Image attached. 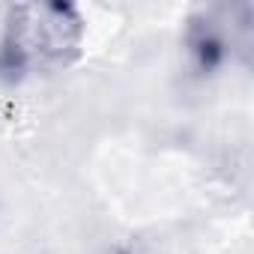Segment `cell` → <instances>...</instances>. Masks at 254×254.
I'll return each instance as SVG.
<instances>
[{
	"label": "cell",
	"mask_w": 254,
	"mask_h": 254,
	"mask_svg": "<svg viewBox=\"0 0 254 254\" xmlns=\"http://www.w3.org/2000/svg\"><path fill=\"white\" fill-rule=\"evenodd\" d=\"M84 15L72 3H15L0 33V81L21 84L36 72L66 69L84 48Z\"/></svg>",
	"instance_id": "6da1fadb"
},
{
	"label": "cell",
	"mask_w": 254,
	"mask_h": 254,
	"mask_svg": "<svg viewBox=\"0 0 254 254\" xmlns=\"http://www.w3.org/2000/svg\"><path fill=\"white\" fill-rule=\"evenodd\" d=\"M183 54L194 78L218 75L236 57V39L227 9H197L183 24Z\"/></svg>",
	"instance_id": "7a4b0ae2"
},
{
	"label": "cell",
	"mask_w": 254,
	"mask_h": 254,
	"mask_svg": "<svg viewBox=\"0 0 254 254\" xmlns=\"http://www.w3.org/2000/svg\"><path fill=\"white\" fill-rule=\"evenodd\" d=\"M111 254H150V251H144V248H135V245H120V248H114Z\"/></svg>",
	"instance_id": "3957f363"
}]
</instances>
